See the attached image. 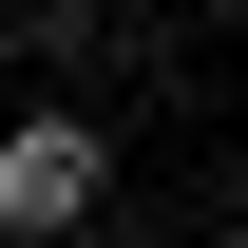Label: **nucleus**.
<instances>
[{"label": "nucleus", "mask_w": 248, "mask_h": 248, "mask_svg": "<svg viewBox=\"0 0 248 248\" xmlns=\"http://www.w3.org/2000/svg\"><path fill=\"white\" fill-rule=\"evenodd\" d=\"M95 172H115V153H95L77 115H19V134H0V229H19V248L95 229Z\"/></svg>", "instance_id": "1"}]
</instances>
